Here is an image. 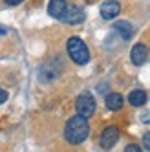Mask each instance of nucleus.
Wrapping results in <instances>:
<instances>
[{
    "label": "nucleus",
    "mask_w": 150,
    "mask_h": 152,
    "mask_svg": "<svg viewBox=\"0 0 150 152\" xmlns=\"http://www.w3.org/2000/svg\"><path fill=\"white\" fill-rule=\"evenodd\" d=\"M88 136H90V123L86 117L79 114L70 117L64 125V139L70 145H81L82 141H86Z\"/></svg>",
    "instance_id": "f257e3e1"
},
{
    "label": "nucleus",
    "mask_w": 150,
    "mask_h": 152,
    "mask_svg": "<svg viewBox=\"0 0 150 152\" xmlns=\"http://www.w3.org/2000/svg\"><path fill=\"white\" fill-rule=\"evenodd\" d=\"M66 50H68L70 59L79 66H84V64L90 62V50L81 37H70L66 42Z\"/></svg>",
    "instance_id": "f03ea898"
},
{
    "label": "nucleus",
    "mask_w": 150,
    "mask_h": 152,
    "mask_svg": "<svg viewBox=\"0 0 150 152\" xmlns=\"http://www.w3.org/2000/svg\"><path fill=\"white\" fill-rule=\"evenodd\" d=\"M75 108H77V114L82 117H92L95 114V99L90 92H82L77 99H75Z\"/></svg>",
    "instance_id": "7ed1b4c3"
},
{
    "label": "nucleus",
    "mask_w": 150,
    "mask_h": 152,
    "mask_svg": "<svg viewBox=\"0 0 150 152\" xmlns=\"http://www.w3.org/2000/svg\"><path fill=\"white\" fill-rule=\"evenodd\" d=\"M84 18H86V15H84V9L79 7V6H68L66 11H64V15L60 17V20L64 24H70V26H77L81 22H84Z\"/></svg>",
    "instance_id": "20e7f679"
},
{
    "label": "nucleus",
    "mask_w": 150,
    "mask_h": 152,
    "mask_svg": "<svg viewBox=\"0 0 150 152\" xmlns=\"http://www.w3.org/2000/svg\"><path fill=\"white\" fill-rule=\"evenodd\" d=\"M119 136H121V132H119V128L117 126H106L104 130H103V134H101V139H99V143H101V147L104 148V150H110L112 147H115V143L119 141Z\"/></svg>",
    "instance_id": "39448f33"
},
{
    "label": "nucleus",
    "mask_w": 150,
    "mask_h": 152,
    "mask_svg": "<svg viewBox=\"0 0 150 152\" xmlns=\"http://www.w3.org/2000/svg\"><path fill=\"white\" fill-rule=\"evenodd\" d=\"M99 13L104 20H114L117 15L121 13V4L117 2V0H106V2L101 4V9Z\"/></svg>",
    "instance_id": "423d86ee"
},
{
    "label": "nucleus",
    "mask_w": 150,
    "mask_h": 152,
    "mask_svg": "<svg viewBox=\"0 0 150 152\" xmlns=\"http://www.w3.org/2000/svg\"><path fill=\"white\" fill-rule=\"evenodd\" d=\"M146 57H148V48L143 44V42L135 44L132 48V51H130V61H132L134 66H141V64H145Z\"/></svg>",
    "instance_id": "0eeeda50"
},
{
    "label": "nucleus",
    "mask_w": 150,
    "mask_h": 152,
    "mask_svg": "<svg viewBox=\"0 0 150 152\" xmlns=\"http://www.w3.org/2000/svg\"><path fill=\"white\" fill-rule=\"evenodd\" d=\"M66 0H50V4H48V15L53 17V18H59L64 15V11H66Z\"/></svg>",
    "instance_id": "6e6552de"
},
{
    "label": "nucleus",
    "mask_w": 150,
    "mask_h": 152,
    "mask_svg": "<svg viewBox=\"0 0 150 152\" xmlns=\"http://www.w3.org/2000/svg\"><path fill=\"white\" fill-rule=\"evenodd\" d=\"M104 103H106V108H108V110H112V112H117V110H121V108H123V104H125V99H123V95H121V94L112 92V94H108V95H106Z\"/></svg>",
    "instance_id": "1a4fd4ad"
},
{
    "label": "nucleus",
    "mask_w": 150,
    "mask_h": 152,
    "mask_svg": "<svg viewBox=\"0 0 150 152\" xmlns=\"http://www.w3.org/2000/svg\"><path fill=\"white\" fill-rule=\"evenodd\" d=\"M114 29L121 35L123 40H130L134 37V28H132L130 22H126V20H119V22H115L114 24Z\"/></svg>",
    "instance_id": "9d476101"
},
{
    "label": "nucleus",
    "mask_w": 150,
    "mask_h": 152,
    "mask_svg": "<svg viewBox=\"0 0 150 152\" xmlns=\"http://www.w3.org/2000/svg\"><path fill=\"white\" fill-rule=\"evenodd\" d=\"M146 101H148V95L145 90H132L128 94V103L132 106H143Z\"/></svg>",
    "instance_id": "9b49d317"
},
{
    "label": "nucleus",
    "mask_w": 150,
    "mask_h": 152,
    "mask_svg": "<svg viewBox=\"0 0 150 152\" xmlns=\"http://www.w3.org/2000/svg\"><path fill=\"white\" fill-rule=\"evenodd\" d=\"M125 152H143V150H141V147H139V145L130 143V145H126V147H125Z\"/></svg>",
    "instance_id": "f8f14e48"
},
{
    "label": "nucleus",
    "mask_w": 150,
    "mask_h": 152,
    "mask_svg": "<svg viewBox=\"0 0 150 152\" xmlns=\"http://www.w3.org/2000/svg\"><path fill=\"white\" fill-rule=\"evenodd\" d=\"M143 147L150 152V130H148V132H145V136H143Z\"/></svg>",
    "instance_id": "ddd939ff"
},
{
    "label": "nucleus",
    "mask_w": 150,
    "mask_h": 152,
    "mask_svg": "<svg viewBox=\"0 0 150 152\" xmlns=\"http://www.w3.org/2000/svg\"><path fill=\"white\" fill-rule=\"evenodd\" d=\"M6 101H7V92H6L4 88H0V104L6 103Z\"/></svg>",
    "instance_id": "4468645a"
},
{
    "label": "nucleus",
    "mask_w": 150,
    "mask_h": 152,
    "mask_svg": "<svg viewBox=\"0 0 150 152\" xmlns=\"http://www.w3.org/2000/svg\"><path fill=\"white\" fill-rule=\"evenodd\" d=\"M4 2H6L7 6H18V4H22L24 0H4Z\"/></svg>",
    "instance_id": "2eb2a0df"
},
{
    "label": "nucleus",
    "mask_w": 150,
    "mask_h": 152,
    "mask_svg": "<svg viewBox=\"0 0 150 152\" xmlns=\"http://www.w3.org/2000/svg\"><path fill=\"white\" fill-rule=\"evenodd\" d=\"M7 33V29H4V28H0V35H6Z\"/></svg>",
    "instance_id": "dca6fc26"
}]
</instances>
